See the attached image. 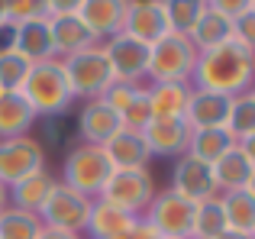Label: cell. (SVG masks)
<instances>
[{"label": "cell", "instance_id": "obj_21", "mask_svg": "<svg viewBox=\"0 0 255 239\" xmlns=\"http://www.w3.org/2000/svg\"><path fill=\"white\" fill-rule=\"evenodd\" d=\"M55 181H58V178H52L45 168L36 171V175H29V178H23V181H16L10 188V207L26 210V214H36L39 217V210L45 207V201H49Z\"/></svg>", "mask_w": 255, "mask_h": 239}, {"label": "cell", "instance_id": "obj_7", "mask_svg": "<svg viewBox=\"0 0 255 239\" xmlns=\"http://www.w3.org/2000/svg\"><path fill=\"white\" fill-rule=\"evenodd\" d=\"M91 207L94 201L91 197H84L81 191L68 188V184L55 181V188H52L49 201H45V207L39 210V220H42V227H52V230H62V233H84L87 227V217H91Z\"/></svg>", "mask_w": 255, "mask_h": 239}, {"label": "cell", "instance_id": "obj_15", "mask_svg": "<svg viewBox=\"0 0 255 239\" xmlns=\"http://www.w3.org/2000/svg\"><path fill=\"white\" fill-rule=\"evenodd\" d=\"M142 139H145V145H149V155L181 158L187 152L191 129H187L184 120H149L145 129H142Z\"/></svg>", "mask_w": 255, "mask_h": 239}, {"label": "cell", "instance_id": "obj_33", "mask_svg": "<svg viewBox=\"0 0 255 239\" xmlns=\"http://www.w3.org/2000/svg\"><path fill=\"white\" fill-rule=\"evenodd\" d=\"M6 13V29L19 23H32V19H49V0H10L3 3Z\"/></svg>", "mask_w": 255, "mask_h": 239}, {"label": "cell", "instance_id": "obj_26", "mask_svg": "<svg viewBox=\"0 0 255 239\" xmlns=\"http://www.w3.org/2000/svg\"><path fill=\"white\" fill-rule=\"evenodd\" d=\"M187 39L194 42L197 52H210V49H217V45H223V42L233 39V23L226 16H220V13L207 3L204 13H200V19H197V26L191 29Z\"/></svg>", "mask_w": 255, "mask_h": 239}, {"label": "cell", "instance_id": "obj_12", "mask_svg": "<svg viewBox=\"0 0 255 239\" xmlns=\"http://www.w3.org/2000/svg\"><path fill=\"white\" fill-rule=\"evenodd\" d=\"M78 19L84 23V29L91 32V39L97 45H104L107 39L123 32L126 19V0H78Z\"/></svg>", "mask_w": 255, "mask_h": 239}, {"label": "cell", "instance_id": "obj_28", "mask_svg": "<svg viewBox=\"0 0 255 239\" xmlns=\"http://www.w3.org/2000/svg\"><path fill=\"white\" fill-rule=\"evenodd\" d=\"M226 230L230 227H226V214H223L220 197L197 204V210H194V236L191 239H220Z\"/></svg>", "mask_w": 255, "mask_h": 239}, {"label": "cell", "instance_id": "obj_46", "mask_svg": "<svg viewBox=\"0 0 255 239\" xmlns=\"http://www.w3.org/2000/svg\"><path fill=\"white\" fill-rule=\"evenodd\" d=\"M252 239H255V230H252Z\"/></svg>", "mask_w": 255, "mask_h": 239}, {"label": "cell", "instance_id": "obj_23", "mask_svg": "<svg viewBox=\"0 0 255 239\" xmlns=\"http://www.w3.org/2000/svg\"><path fill=\"white\" fill-rule=\"evenodd\" d=\"M233 145H236V139H233V132L226 126H220V129H191L184 155H194L207 165H217Z\"/></svg>", "mask_w": 255, "mask_h": 239}, {"label": "cell", "instance_id": "obj_42", "mask_svg": "<svg viewBox=\"0 0 255 239\" xmlns=\"http://www.w3.org/2000/svg\"><path fill=\"white\" fill-rule=\"evenodd\" d=\"M220 239H252V236H246V233H236V230H226Z\"/></svg>", "mask_w": 255, "mask_h": 239}, {"label": "cell", "instance_id": "obj_14", "mask_svg": "<svg viewBox=\"0 0 255 239\" xmlns=\"http://www.w3.org/2000/svg\"><path fill=\"white\" fill-rule=\"evenodd\" d=\"M230 107H233V97L194 88L187 110H184V123H187V129H220L230 120Z\"/></svg>", "mask_w": 255, "mask_h": 239}, {"label": "cell", "instance_id": "obj_19", "mask_svg": "<svg viewBox=\"0 0 255 239\" xmlns=\"http://www.w3.org/2000/svg\"><path fill=\"white\" fill-rule=\"evenodd\" d=\"M104 155L110 158L113 168H149V145H145L142 132L139 129H120L113 139H107L104 145Z\"/></svg>", "mask_w": 255, "mask_h": 239}, {"label": "cell", "instance_id": "obj_2", "mask_svg": "<svg viewBox=\"0 0 255 239\" xmlns=\"http://www.w3.org/2000/svg\"><path fill=\"white\" fill-rule=\"evenodd\" d=\"M23 97L29 101V107L36 110V117H62L71 107L75 94L68 88V78L58 58L32 65L29 78L23 84Z\"/></svg>", "mask_w": 255, "mask_h": 239}, {"label": "cell", "instance_id": "obj_9", "mask_svg": "<svg viewBox=\"0 0 255 239\" xmlns=\"http://www.w3.org/2000/svg\"><path fill=\"white\" fill-rule=\"evenodd\" d=\"M45 168V149L32 136L0 139V184L13 188L16 181Z\"/></svg>", "mask_w": 255, "mask_h": 239}, {"label": "cell", "instance_id": "obj_30", "mask_svg": "<svg viewBox=\"0 0 255 239\" xmlns=\"http://www.w3.org/2000/svg\"><path fill=\"white\" fill-rule=\"evenodd\" d=\"M204 6H207V0H165V19H168V32L191 36V29L197 26Z\"/></svg>", "mask_w": 255, "mask_h": 239}, {"label": "cell", "instance_id": "obj_22", "mask_svg": "<svg viewBox=\"0 0 255 239\" xmlns=\"http://www.w3.org/2000/svg\"><path fill=\"white\" fill-rule=\"evenodd\" d=\"M191 91V84H149L145 94H149L152 120H184Z\"/></svg>", "mask_w": 255, "mask_h": 239}, {"label": "cell", "instance_id": "obj_45", "mask_svg": "<svg viewBox=\"0 0 255 239\" xmlns=\"http://www.w3.org/2000/svg\"><path fill=\"white\" fill-rule=\"evenodd\" d=\"M249 94H252V97H255V88H252V91H249Z\"/></svg>", "mask_w": 255, "mask_h": 239}, {"label": "cell", "instance_id": "obj_13", "mask_svg": "<svg viewBox=\"0 0 255 239\" xmlns=\"http://www.w3.org/2000/svg\"><path fill=\"white\" fill-rule=\"evenodd\" d=\"M123 32L145 45H155L162 36H168L165 19V0H126V19Z\"/></svg>", "mask_w": 255, "mask_h": 239}, {"label": "cell", "instance_id": "obj_29", "mask_svg": "<svg viewBox=\"0 0 255 239\" xmlns=\"http://www.w3.org/2000/svg\"><path fill=\"white\" fill-rule=\"evenodd\" d=\"M32 62L10 45H0V91H23Z\"/></svg>", "mask_w": 255, "mask_h": 239}, {"label": "cell", "instance_id": "obj_8", "mask_svg": "<svg viewBox=\"0 0 255 239\" xmlns=\"http://www.w3.org/2000/svg\"><path fill=\"white\" fill-rule=\"evenodd\" d=\"M194 210H197V204H191L187 197L165 188L162 194L152 197L149 210L142 217L158 230L162 239H191L194 236Z\"/></svg>", "mask_w": 255, "mask_h": 239}, {"label": "cell", "instance_id": "obj_6", "mask_svg": "<svg viewBox=\"0 0 255 239\" xmlns=\"http://www.w3.org/2000/svg\"><path fill=\"white\" fill-rule=\"evenodd\" d=\"M62 68H65V78H68V88H71L75 97L97 101L113 84L110 62H107L100 45H91V49H84V52H75V55L62 58Z\"/></svg>", "mask_w": 255, "mask_h": 239}, {"label": "cell", "instance_id": "obj_4", "mask_svg": "<svg viewBox=\"0 0 255 239\" xmlns=\"http://www.w3.org/2000/svg\"><path fill=\"white\" fill-rule=\"evenodd\" d=\"M155 194H158L155 178H152L149 168H113L110 181L104 184L97 201L110 204V207L123 210L129 217H142Z\"/></svg>", "mask_w": 255, "mask_h": 239}, {"label": "cell", "instance_id": "obj_36", "mask_svg": "<svg viewBox=\"0 0 255 239\" xmlns=\"http://www.w3.org/2000/svg\"><path fill=\"white\" fill-rule=\"evenodd\" d=\"M233 39H236L243 49L255 52V6L249 3V10L243 13V16L233 23Z\"/></svg>", "mask_w": 255, "mask_h": 239}, {"label": "cell", "instance_id": "obj_39", "mask_svg": "<svg viewBox=\"0 0 255 239\" xmlns=\"http://www.w3.org/2000/svg\"><path fill=\"white\" fill-rule=\"evenodd\" d=\"M39 239H81L78 233H62V230H52V227H42Z\"/></svg>", "mask_w": 255, "mask_h": 239}, {"label": "cell", "instance_id": "obj_34", "mask_svg": "<svg viewBox=\"0 0 255 239\" xmlns=\"http://www.w3.org/2000/svg\"><path fill=\"white\" fill-rule=\"evenodd\" d=\"M120 120H123V126H126V129H139V132L145 129V123L152 120V110H149V94H145V88H139V91H136V97L129 101V107L123 110V117H120Z\"/></svg>", "mask_w": 255, "mask_h": 239}, {"label": "cell", "instance_id": "obj_24", "mask_svg": "<svg viewBox=\"0 0 255 239\" xmlns=\"http://www.w3.org/2000/svg\"><path fill=\"white\" fill-rule=\"evenodd\" d=\"M252 171H255V165L249 162V155H246L239 145H233V149L213 165V178H217L220 194H226V191H243L246 184H249Z\"/></svg>", "mask_w": 255, "mask_h": 239}, {"label": "cell", "instance_id": "obj_32", "mask_svg": "<svg viewBox=\"0 0 255 239\" xmlns=\"http://www.w3.org/2000/svg\"><path fill=\"white\" fill-rule=\"evenodd\" d=\"M226 129L233 132V139H236V142H243V139H249L252 132H255V97H252V94L233 97Z\"/></svg>", "mask_w": 255, "mask_h": 239}, {"label": "cell", "instance_id": "obj_35", "mask_svg": "<svg viewBox=\"0 0 255 239\" xmlns=\"http://www.w3.org/2000/svg\"><path fill=\"white\" fill-rule=\"evenodd\" d=\"M139 88H142V84H123V81H113L110 88L104 91V97H100V101H104L107 107L113 110V114L123 117V110L129 107V101L136 97V91H139Z\"/></svg>", "mask_w": 255, "mask_h": 239}, {"label": "cell", "instance_id": "obj_25", "mask_svg": "<svg viewBox=\"0 0 255 239\" xmlns=\"http://www.w3.org/2000/svg\"><path fill=\"white\" fill-rule=\"evenodd\" d=\"M132 223H136V217L123 214V210L110 207V204H104V201H94L84 233L91 239H117V236H123Z\"/></svg>", "mask_w": 255, "mask_h": 239}, {"label": "cell", "instance_id": "obj_47", "mask_svg": "<svg viewBox=\"0 0 255 239\" xmlns=\"http://www.w3.org/2000/svg\"><path fill=\"white\" fill-rule=\"evenodd\" d=\"M252 6H255V0H252Z\"/></svg>", "mask_w": 255, "mask_h": 239}, {"label": "cell", "instance_id": "obj_27", "mask_svg": "<svg viewBox=\"0 0 255 239\" xmlns=\"http://www.w3.org/2000/svg\"><path fill=\"white\" fill-rule=\"evenodd\" d=\"M220 204H223V214H226V227L236 230V233L252 236L255 230V197L249 191H226L220 194Z\"/></svg>", "mask_w": 255, "mask_h": 239}, {"label": "cell", "instance_id": "obj_1", "mask_svg": "<svg viewBox=\"0 0 255 239\" xmlns=\"http://www.w3.org/2000/svg\"><path fill=\"white\" fill-rule=\"evenodd\" d=\"M194 88L213 91L226 97H243L255 88V52L243 49L236 39L217 45L210 52H200L194 68Z\"/></svg>", "mask_w": 255, "mask_h": 239}, {"label": "cell", "instance_id": "obj_31", "mask_svg": "<svg viewBox=\"0 0 255 239\" xmlns=\"http://www.w3.org/2000/svg\"><path fill=\"white\" fill-rule=\"evenodd\" d=\"M42 233V220L36 214L6 207L0 214V239H39Z\"/></svg>", "mask_w": 255, "mask_h": 239}, {"label": "cell", "instance_id": "obj_44", "mask_svg": "<svg viewBox=\"0 0 255 239\" xmlns=\"http://www.w3.org/2000/svg\"><path fill=\"white\" fill-rule=\"evenodd\" d=\"M246 191H249V194L255 197V171H252V178H249V184H246Z\"/></svg>", "mask_w": 255, "mask_h": 239}, {"label": "cell", "instance_id": "obj_17", "mask_svg": "<svg viewBox=\"0 0 255 239\" xmlns=\"http://www.w3.org/2000/svg\"><path fill=\"white\" fill-rule=\"evenodd\" d=\"M10 49H16L19 55H26L32 65L55 58L52 49V32H49V19H32V23H19L10 29Z\"/></svg>", "mask_w": 255, "mask_h": 239}, {"label": "cell", "instance_id": "obj_40", "mask_svg": "<svg viewBox=\"0 0 255 239\" xmlns=\"http://www.w3.org/2000/svg\"><path fill=\"white\" fill-rule=\"evenodd\" d=\"M236 145H239V149L246 152V155H249V162L255 165V132H252L249 139H243V142H236Z\"/></svg>", "mask_w": 255, "mask_h": 239}, {"label": "cell", "instance_id": "obj_3", "mask_svg": "<svg viewBox=\"0 0 255 239\" xmlns=\"http://www.w3.org/2000/svg\"><path fill=\"white\" fill-rule=\"evenodd\" d=\"M200 52L194 49V42L187 36L168 32L162 36L149 52V78L152 84H191L194 68H197Z\"/></svg>", "mask_w": 255, "mask_h": 239}, {"label": "cell", "instance_id": "obj_16", "mask_svg": "<svg viewBox=\"0 0 255 239\" xmlns=\"http://www.w3.org/2000/svg\"><path fill=\"white\" fill-rule=\"evenodd\" d=\"M123 129V120L120 114H113L104 101H87L78 114V136L84 139V145H104L107 139H113Z\"/></svg>", "mask_w": 255, "mask_h": 239}, {"label": "cell", "instance_id": "obj_38", "mask_svg": "<svg viewBox=\"0 0 255 239\" xmlns=\"http://www.w3.org/2000/svg\"><path fill=\"white\" fill-rule=\"evenodd\" d=\"M126 239H162V236H158V230L145 217H136V223L126 230Z\"/></svg>", "mask_w": 255, "mask_h": 239}, {"label": "cell", "instance_id": "obj_37", "mask_svg": "<svg viewBox=\"0 0 255 239\" xmlns=\"http://www.w3.org/2000/svg\"><path fill=\"white\" fill-rule=\"evenodd\" d=\"M207 3H210L213 10L220 13V16H226L230 23H236V19L243 16L246 10H249V3H252V0H207Z\"/></svg>", "mask_w": 255, "mask_h": 239}, {"label": "cell", "instance_id": "obj_10", "mask_svg": "<svg viewBox=\"0 0 255 239\" xmlns=\"http://www.w3.org/2000/svg\"><path fill=\"white\" fill-rule=\"evenodd\" d=\"M100 49H104L107 62H110L113 81L139 84L145 78V71H149V52H152V45H145V42H139V39L120 32V36L107 39Z\"/></svg>", "mask_w": 255, "mask_h": 239}, {"label": "cell", "instance_id": "obj_41", "mask_svg": "<svg viewBox=\"0 0 255 239\" xmlns=\"http://www.w3.org/2000/svg\"><path fill=\"white\" fill-rule=\"evenodd\" d=\"M6 207H10V188H6V184H0V214H3Z\"/></svg>", "mask_w": 255, "mask_h": 239}, {"label": "cell", "instance_id": "obj_11", "mask_svg": "<svg viewBox=\"0 0 255 239\" xmlns=\"http://www.w3.org/2000/svg\"><path fill=\"white\" fill-rule=\"evenodd\" d=\"M171 191L181 197H187L191 204H204L220 197L217 178H213V165L200 162L194 155H181L174 158V171H171Z\"/></svg>", "mask_w": 255, "mask_h": 239}, {"label": "cell", "instance_id": "obj_20", "mask_svg": "<svg viewBox=\"0 0 255 239\" xmlns=\"http://www.w3.org/2000/svg\"><path fill=\"white\" fill-rule=\"evenodd\" d=\"M36 120L39 117L23 97V91H0V139L29 136Z\"/></svg>", "mask_w": 255, "mask_h": 239}, {"label": "cell", "instance_id": "obj_43", "mask_svg": "<svg viewBox=\"0 0 255 239\" xmlns=\"http://www.w3.org/2000/svg\"><path fill=\"white\" fill-rule=\"evenodd\" d=\"M6 29V13H3V3H0V32Z\"/></svg>", "mask_w": 255, "mask_h": 239}, {"label": "cell", "instance_id": "obj_18", "mask_svg": "<svg viewBox=\"0 0 255 239\" xmlns=\"http://www.w3.org/2000/svg\"><path fill=\"white\" fill-rule=\"evenodd\" d=\"M49 32H52V49H55V58L75 55V52H84L91 45H97L91 39V32L84 29V23L78 19V13H58V16H49Z\"/></svg>", "mask_w": 255, "mask_h": 239}, {"label": "cell", "instance_id": "obj_5", "mask_svg": "<svg viewBox=\"0 0 255 239\" xmlns=\"http://www.w3.org/2000/svg\"><path fill=\"white\" fill-rule=\"evenodd\" d=\"M110 175H113V165H110V158L104 155L100 145H84L81 142V145H75L62 162V184L81 191L91 201L100 197V191L110 181Z\"/></svg>", "mask_w": 255, "mask_h": 239}]
</instances>
